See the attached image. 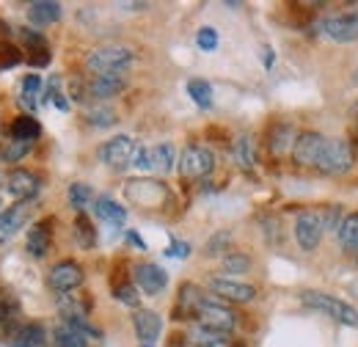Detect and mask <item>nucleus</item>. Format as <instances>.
<instances>
[{
    "label": "nucleus",
    "mask_w": 358,
    "mask_h": 347,
    "mask_svg": "<svg viewBox=\"0 0 358 347\" xmlns=\"http://www.w3.org/2000/svg\"><path fill=\"white\" fill-rule=\"evenodd\" d=\"M133 64V50L122 47V44H102L96 50H91L86 58V69L91 75H122L127 66Z\"/></svg>",
    "instance_id": "1"
},
{
    "label": "nucleus",
    "mask_w": 358,
    "mask_h": 347,
    "mask_svg": "<svg viewBox=\"0 0 358 347\" xmlns=\"http://www.w3.org/2000/svg\"><path fill=\"white\" fill-rule=\"evenodd\" d=\"M301 301H303V306H309V309L325 311L328 317H334V320L342 323V325H350V328L358 325L356 309L348 306L345 301H339V298H334V295H325V292H317V290H303V292H301Z\"/></svg>",
    "instance_id": "2"
},
{
    "label": "nucleus",
    "mask_w": 358,
    "mask_h": 347,
    "mask_svg": "<svg viewBox=\"0 0 358 347\" xmlns=\"http://www.w3.org/2000/svg\"><path fill=\"white\" fill-rule=\"evenodd\" d=\"M353 160H356L353 146H350L348 141H342V138H334V141H325V146H322V152H320L314 169L336 176V174L350 171V169H353Z\"/></svg>",
    "instance_id": "3"
},
{
    "label": "nucleus",
    "mask_w": 358,
    "mask_h": 347,
    "mask_svg": "<svg viewBox=\"0 0 358 347\" xmlns=\"http://www.w3.org/2000/svg\"><path fill=\"white\" fill-rule=\"evenodd\" d=\"M213 169H215V157L204 146H187L179 157V174L185 179H204L207 174H213Z\"/></svg>",
    "instance_id": "4"
},
{
    "label": "nucleus",
    "mask_w": 358,
    "mask_h": 347,
    "mask_svg": "<svg viewBox=\"0 0 358 347\" xmlns=\"http://www.w3.org/2000/svg\"><path fill=\"white\" fill-rule=\"evenodd\" d=\"M196 320H199L201 325L213 328V331H221V334H229V331L237 325V317H234V311H231L229 306L207 301V298L196 309Z\"/></svg>",
    "instance_id": "5"
},
{
    "label": "nucleus",
    "mask_w": 358,
    "mask_h": 347,
    "mask_svg": "<svg viewBox=\"0 0 358 347\" xmlns=\"http://www.w3.org/2000/svg\"><path fill=\"white\" fill-rule=\"evenodd\" d=\"M47 284H50L52 292L66 295V292H72V290H78V287L83 284V267H80L78 262H69V260L58 262V264L50 270Z\"/></svg>",
    "instance_id": "6"
},
{
    "label": "nucleus",
    "mask_w": 358,
    "mask_h": 347,
    "mask_svg": "<svg viewBox=\"0 0 358 347\" xmlns=\"http://www.w3.org/2000/svg\"><path fill=\"white\" fill-rule=\"evenodd\" d=\"M135 149H138V146L133 143V138H127V135H116V138H110V141L99 149V157H102L110 169L122 171V169H127V166L133 163Z\"/></svg>",
    "instance_id": "7"
},
{
    "label": "nucleus",
    "mask_w": 358,
    "mask_h": 347,
    "mask_svg": "<svg viewBox=\"0 0 358 347\" xmlns=\"http://www.w3.org/2000/svg\"><path fill=\"white\" fill-rule=\"evenodd\" d=\"M322 31H325L334 42H356L358 39V8L325 17Z\"/></svg>",
    "instance_id": "8"
},
{
    "label": "nucleus",
    "mask_w": 358,
    "mask_h": 347,
    "mask_svg": "<svg viewBox=\"0 0 358 347\" xmlns=\"http://www.w3.org/2000/svg\"><path fill=\"white\" fill-rule=\"evenodd\" d=\"M322 146H325V138L320 132L314 130L301 132L295 138V143H292V163L301 166V169L303 166H317V157H320Z\"/></svg>",
    "instance_id": "9"
},
{
    "label": "nucleus",
    "mask_w": 358,
    "mask_h": 347,
    "mask_svg": "<svg viewBox=\"0 0 358 347\" xmlns=\"http://www.w3.org/2000/svg\"><path fill=\"white\" fill-rule=\"evenodd\" d=\"M295 240L303 251H314L322 240V220H320V213L314 210H306L301 213L298 220H295Z\"/></svg>",
    "instance_id": "10"
},
{
    "label": "nucleus",
    "mask_w": 358,
    "mask_h": 347,
    "mask_svg": "<svg viewBox=\"0 0 358 347\" xmlns=\"http://www.w3.org/2000/svg\"><path fill=\"white\" fill-rule=\"evenodd\" d=\"M210 290L231 304H248L257 298V290L251 284H243V281H234V278H226V276H215L210 278Z\"/></svg>",
    "instance_id": "11"
},
{
    "label": "nucleus",
    "mask_w": 358,
    "mask_h": 347,
    "mask_svg": "<svg viewBox=\"0 0 358 347\" xmlns=\"http://www.w3.org/2000/svg\"><path fill=\"white\" fill-rule=\"evenodd\" d=\"M133 273H135V284H138L146 295H157V292H163L166 284H169L166 270H163L160 264H155V262H138Z\"/></svg>",
    "instance_id": "12"
},
{
    "label": "nucleus",
    "mask_w": 358,
    "mask_h": 347,
    "mask_svg": "<svg viewBox=\"0 0 358 347\" xmlns=\"http://www.w3.org/2000/svg\"><path fill=\"white\" fill-rule=\"evenodd\" d=\"M6 190L17 201H31L39 193V176L25 171V169H14V171L6 176Z\"/></svg>",
    "instance_id": "13"
},
{
    "label": "nucleus",
    "mask_w": 358,
    "mask_h": 347,
    "mask_svg": "<svg viewBox=\"0 0 358 347\" xmlns=\"http://www.w3.org/2000/svg\"><path fill=\"white\" fill-rule=\"evenodd\" d=\"M31 215V201H14L11 207H6L0 213V243L11 240Z\"/></svg>",
    "instance_id": "14"
},
{
    "label": "nucleus",
    "mask_w": 358,
    "mask_h": 347,
    "mask_svg": "<svg viewBox=\"0 0 358 347\" xmlns=\"http://www.w3.org/2000/svg\"><path fill=\"white\" fill-rule=\"evenodd\" d=\"M52 226H55V220H52V218H42V220H36V223L31 226L28 240H25V246H28V254H31V257H36V260H45L47 257L50 243H52Z\"/></svg>",
    "instance_id": "15"
},
{
    "label": "nucleus",
    "mask_w": 358,
    "mask_h": 347,
    "mask_svg": "<svg viewBox=\"0 0 358 347\" xmlns=\"http://www.w3.org/2000/svg\"><path fill=\"white\" fill-rule=\"evenodd\" d=\"M133 328H135V337L143 342V345H152L160 331H163V320L157 311H149V309H135L133 314Z\"/></svg>",
    "instance_id": "16"
},
{
    "label": "nucleus",
    "mask_w": 358,
    "mask_h": 347,
    "mask_svg": "<svg viewBox=\"0 0 358 347\" xmlns=\"http://www.w3.org/2000/svg\"><path fill=\"white\" fill-rule=\"evenodd\" d=\"M86 91L94 99H110L124 91V78L122 75H96V78H91Z\"/></svg>",
    "instance_id": "17"
},
{
    "label": "nucleus",
    "mask_w": 358,
    "mask_h": 347,
    "mask_svg": "<svg viewBox=\"0 0 358 347\" xmlns=\"http://www.w3.org/2000/svg\"><path fill=\"white\" fill-rule=\"evenodd\" d=\"M28 20L31 25L36 28H45L61 20V3H52V0H36L28 6Z\"/></svg>",
    "instance_id": "18"
},
{
    "label": "nucleus",
    "mask_w": 358,
    "mask_h": 347,
    "mask_svg": "<svg viewBox=\"0 0 358 347\" xmlns=\"http://www.w3.org/2000/svg\"><path fill=\"white\" fill-rule=\"evenodd\" d=\"M94 213H96L99 220H105V223H110V226H122V223L127 220V210H124L122 204H116L113 199H108V196L94 199Z\"/></svg>",
    "instance_id": "19"
},
{
    "label": "nucleus",
    "mask_w": 358,
    "mask_h": 347,
    "mask_svg": "<svg viewBox=\"0 0 358 347\" xmlns=\"http://www.w3.org/2000/svg\"><path fill=\"white\" fill-rule=\"evenodd\" d=\"M204 301L201 290L196 284H182L179 287V301H177V317H196V309Z\"/></svg>",
    "instance_id": "20"
},
{
    "label": "nucleus",
    "mask_w": 358,
    "mask_h": 347,
    "mask_svg": "<svg viewBox=\"0 0 358 347\" xmlns=\"http://www.w3.org/2000/svg\"><path fill=\"white\" fill-rule=\"evenodd\" d=\"M226 337H229V334L213 331V328H207V325H201V323H196V325L187 328V339H190V345H196V347H221L226 342Z\"/></svg>",
    "instance_id": "21"
},
{
    "label": "nucleus",
    "mask_w": 358,
    "mask_h": 347,
    "mask_svg": "<svg viewBox=\"0 0 358 347\" xmlns=\"http://www.w3.org/2000/svg\"><path fill=\"white\" fill-rule=\"evenodd\" d=\"M11 138H17V141H36L39 135H42V125L31 116V113H25V116H17L14 122H11Z\"/></svg>",
    "instance_id": "22"
},
{
    "label": "nucleus",
    "mask_w": 358,
    "mask_h": 347,
    "mask_svg": "<svg viewBox=\"0 0 358 347\" xmlns=\"http://www.w3.org/2000/svg\"><path fill=\"white\" fill-rule=\"evenodd\" d=\"M14 345L17 347H42L45 345V328L39 323H31V325H20L14 334H11Z\"/></svg>",
    "instance_id": "23"
},
{
    "label": "nucleus",
    "mask_w": 358,
    "mask_h": 347,
    "mask_svg": "<svg viewBox=\"0 0 358 347\" xmlns=\"http://www.w3.org/2000/svg\"><path fill=\"white\" fill-rule=\"evenodd\" d=\"M55 347H89V337L75 325L64 323L55 328Z\"/></svg>",
    "instance_id": "24"
},
{
    "label": "nucleus",
    "mask_w": 358,
    "mask_h": 347,
    "mask_svg": "<svg viewBox=\"0 0 358 347\" xmlns=\"http://www.w3.org/2000/svg\"><path fill=\"white\" fill-rule=\"evenodd\" d=\"M336 237H339V246L348 251V248H356L358 246V213L342 218V223L336 226Z\"/></svg>",
    "instance_id": "25"
},
{
    "label": "nucleus",
    "mask_w": 358,
    "mask_h": 347,
    "mask_svg": "<svg viewBox=\"0 0 358 347\" xmlns=\"http://www.w3.org/2000/svg\"><path fill=\"white\" fill-rule=\"evenodd\" d=\"M295 143V138H292V127L289 125H275L268 135V146L273 155H284L289 146Z\"/></svg>",
    "instance_id": "26"
},
{
    "label": "nucleus",
    "mask_w": 358,
    "mask_h": 347,
    "mask_svg": "<svg viewBox=\"0 0 358 347\" xmlns=\"http://www.w3.org/2000/svg\"><path fill=\"white\" fill-rule=\"evenodd\" d=\"M31 141H17V138H8L6 143H0V163H20L28 152H31Z\"/></svg>",
    "instance_id": "27"
},
{
    "label": "nucleus",
    "mask_w": 358,
    "mask_h": 347,
    "mask_svg": "<svg viewBox=\"0 0 358 347\" xmlns=\"http://www.w3.org/2000/svg\"><path fill=\"white\" fill-rule=\"evenodd\" d=\"M174 169V146L171 143H157L152 146V171H171Z\"/></svg>",
    "instance_id": "28"
},
{
    "label": "nucleus",
    "mask_w": 358,
    "mask_h": 347,
    "mask_svg": "<svg viewBox=\"0 0 358 347\" xmlns=\"http://www.w3.org/2000/svg\"><path fill=\"white\" fill-rule=\"evenodd\" d=\"M39 91H42V78L39 75H28L22 80V94H20V102L22 108L28 111H36V102H39Z\"/></svg>",
    "instance_id": "29"
},
{
    "label": "nucleus",
    "mask_w": 358,
    "mask_h": 347,
    "mask_svg": "<svg viewBox=\"0 0 358 347\" xmlns=\"http://www.w3.org/2000/svg\"><path fill=\"white\" fill-rule=\"evenodd\" d=\"M234 157H237V163H240L245 171L254 169V138H251L248 132H243V135L237 138V143H234Z\"/></svg>",
    "instance_id": "30"
},
{
    "label": "nucleus",
    "mask_w": 358,
    "mask_h": 347,
    "mask_svg": "<svg viewBox=\"0 0 358 347\" xmlns=\"http://www.w3.org/2000/svg\"><path fill=\"white\" fill-rule=\"evenodd\" d=\"M75 240L83 246V248H94L96 246V232H94V223L83 213H78L75 218Z\"/></svg>",
    "instance_id": "31"
},
{
    "label": "nucleus",
    "mask_w": 358,
    "mask_h": 347,
    "mask_svg": "<svg viewBox=\"0 0 358 347\" xmlns=\"http://www.w3.org/2000/svg\"><path fill=\"white\" fill-rule=\"evenodd\" d=\"M116 111L113 108H105V105H96V108H89L86 111V122L91 127H113L116 125Z\"/></svg>",
    "instance_id": "32"
},
{
    "label": "nucleus",
    "mask_w": 358,
    "mask_h": 347,
    "mask_svg": "<svg viewBox=\"0 0 358 347\" xmlns=\"http://www.w3.org/2000/svg\"><path fill=\"white\" fill-rule=\"evenodd\" d=\"M187 94H190V99L199 105V108H210L213 105V88H210V83L207 80H190L187 83Z\"/></svg>",
    "instance_id": "33"
},
{
    "label": "nucleus",
    "mask_w": 358,
    "mask_h": 347,
    "mask_svg": "<svg viewBox=\"0 0 358 347\" xmlns=\"http://www.w3.org/2000/svg\"><path fill=\"white\" fill-rule=\"evenodd\" d=\"M91 199V187L89 185H83V182H75V185H69V204L75 207V210H80L83 213V207L89 204Z\"/></svg>",
    "instance_id": "34"
},
{
    "label": "nucleus",
    "mask_w": 358,
    "mask_h": 347,
    "mask_svg": "<svg viewBox=\"0 0 358 347\" xmlns=\"http://www.w3.org/2000/svg\"><path fill=\"white\" fill-rule=\"evenodd\" d=\"M17 64H22V50L17 44L0 42V69H11Z\"/></svg>",
    "instance_id": "35"
},
{
    "label": "nucleus",
    "mask_w": 358,
    "mask_h": 347,
    "mask_svg": "<svg viewBox=\"0 0 358 347\" xmlns=\"http://www.w3.org/2000/svg\"><path fill=\"white\" fill-rule=\"evenodd\" d=\"M45 99H50L58 111H69V102H66V97H64V91H61V78H52L50 83H47V94H45Z\"/></svg>",
    "instance_id": "36"
},
{
    "label": "nucleus",
    "mask_w": 358,
    "mask_h": 347,
    "mask_svg": "<svg viewBox=\"0 0 358 347\" xmlns=\"http://www.w3.org/2000/svg\"><path fill=\"white\" fill-rule=\"evenodd\" d=\"M251 267V260L245 257V254H240V251H226L224 254V270L226 273H245Z\"/></svg>",
    "instance_id": "37"
},
{
    "label": "nucleus",
    "mask_w": 358,
    "mask_h": 347,
    "mask_svg": "<svg viewBox=\"0 0 358 347\" xmlns=\"http://www.w3.org/2000/svg\"><path fill=\"white\" fill-rule=\"evenodd\" d=\"M113 295H116V301L124 306H138L141 304V298H138V290H135L133 284H127V281H122V284H116L113 287Z\"/></svg>",
    "instance_id": "38"
},
{
    "label": "nucleus",
    "mask_w": 358,
    "mask_h": 347,
    "mask_svg": "<svg viewBox=\"0 0 358 347\" xmlns=\"http://www.w3.org/2000/svg\"><path fill=\"white\" fill-rule=\"evenodd\" d=\"M28 61H31V66H47L50 64V44L42 42V44H34V47H28Z\"/></svg>",
    "instance_id": "39"
},
{
    "label": "nucleus",
    "mask_w": 358,
    "mask_h": 347,
    "mask_svg": "<svg viewBox=\"0 0 358 347\" xmlns=\"http://www.w3.org/2000/svg\"><path fill=\"white\" fill-rule=\"evenodd\" d=\"M320 220H322V232H336V226L342 223V210L339 207H328L320 213Z\"/></svg>",
    "instance_id": "40"
},
{
    "label": "nucleus",
    "mask_w": 358,
    "mask_h": 347,
    "mask_svg": "<svg viewBox=\"0 0 358 347\" xmlns=\"http://www.w3.org/2000/svg\"><path fill=\"white\" fill-rule=\"evenodd\" d=\"M196 44H199L201 50H215V47H218V31H215V28H201V31L196 34Z\"/></svg>",
    "instance_id": "41"
},
{
    "label": "nucleus",
    "mask_w": 358,
    "mask_h": 347,
    "mask_svg": "<svg viewBox=\"0 0 358 347\" xmlns=\"http://www.w3.org/2000/svg\"><path fill=\"white\" fill-rule=\"evenodd\" d=\"M229 240H231V234L229 232H218L210 243H207V257H218V254H226L224 246H229Z\"/></svg>",
    "instance_id": "42"
},
{
    "label": "nucleus",
    "mask_w": 358,
    "mask_h": 347,
    "mask_svg": "<svg viewBox=\"0 0 358 347\" xmlns=\"http://www.w3.org/2000/svg\"><path fill=\"white\" fill-rule=\"evenodd\" d=\"M133 166L141 171H152V149L149 146H138L133 157Z\"/></svg>",
    "instance_id": "43"
},
{
    "label": "nucleus",
    "mask_w": 358,
    "mask_h": 347,
    "mask_svg": "<svg viewBox=\"0 0 358 347\" xmlns=\"http://www.w3.org/2000/svg\"><path fill=\"white\" fill-rule=\"evenodd\" d=\"M17 311H20V304H17L11 295H0V325H3L6 320H11Z\"/></svg>",
    "instance_id": "44"
},
{
    "label": "nucleus",
    "mask_w": 358,
    "mask_h": 347,
    "mask_svg": "<svg viewBox=\"0 0 358 347\" xmlns=\"http://www.w3.org/2000/svg\"><path fill=\"white\" fill-rule=\"evenodd\" d=\"M169 257H177V260H185L187 254H190V246L187 243H182V240H171V246H169V251H166Z\"/></svg>",
    "instance_id": "45"
},
{
    "label": "nucleus",
    "mask_w": 358,
    "mask_h": 347,
    "mask_svg": "<svg viewBox=\"0 0 358 347\" xmlns=\"http://www.w3.org/2000/svg\"><path fill=\"white\" fill-rule=\"evenodd\" d=\"M127 240H130V243H133L135 248H141V251H143V248H146V243H143V240H141V237H138V234H135V232H127Z\"/></svg>",
    "instance_id": "46"
},
{
    "label": "nucleus",
    "mask_w": 358,
    "mask_h": 347,
    "mask_svg": "<svg viewBox=\"0 0 358 347\" xmlns=\"http://www.w3.org/2000/svg\"><path fill=\"white\" fill-rule=\"evenodd\" d=\"M8 34H11V31H8V25L0 20V42H8Z\"/></svg>",
    "instance_id": "47"
},
{
    "label": "nucleus",
    "mask_w": 358,
    "mask_h": 347,
    "mask_svg": "<svg viewBox=\"0 0 358 347\" xmlns=\"http://www.w3.org/2000/svg\"><path fill=\"white\" fill-rule=\"evenodd\" d=\"M265 52V66H273V47H262Z\"/></svg>",
    "instance_id": "48"
},
{
    "label": "nucleus",
    "mask_w": 358,
    "mask_h": 347,
    "mask_svg": "<svg viewBox=\"0 0 358 347\" xmlns=\"http://www.w3.org/2000/svg\"><path fill=\"white\" fill-rule=\"evenodd\" d=\"M353 78H356V86H358V69H356V75H353Z\"/></svg>",
    "instance_id": "49"
},
{
    "label": "nucleus",
    "mask_w": 358,
    "mask_h": 347,
    "mask_svg": "<svg viewBox=\"0 0 358 347\" xmlns=\"http://www.w3.org/2000/svg\"><path fill=\"white\" fill-rule=\"evenodd\" d=\"M356 262H358V246H356Z\"/></svg>",
    "instance_id": "50"
},
{
    "label": "nucleus",
    "mask_w": 358,
    "mask_h": 347,
    "mask_svg": "<svg viewBox=\"0 0 358 347\" xmlns=\"http://www.w3.org/2000/svg\"><path fill=\"white\" fill-rule=\"evenodd\" d=\"M143 347H152V345H143Z\"/></svg>",
    "instance_id": "51"
}]
</instances>
